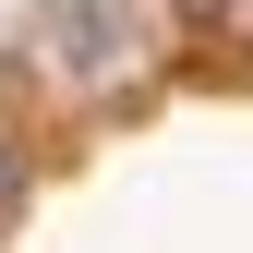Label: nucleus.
<instances>
[{"instance_id":"f03ea898","label":"nucleus","mask_w":253,"mask_h":253,"mask_svg":"<svg viewBox=\"0 0 253 253\" xmlns=\"http://www.w3.org/2000/svg\"><path fill=\"white\" fill-rule=\"evenodd\" d=\"M12 205H24V145L0 133V229H12Z\"/></svg>"},{"instance_id":"f257e3e1","label":"nucleus","mask_w":253,"mask_h":253,"mask_svg":"<svg viewBox=\"0 0 253 253\" xmlns=\"http://www.w3.org/2000/svg\"><path fill=\"white\" fill-rule=\"evenodd\" d=\"M24 48H37V73L60 97H121L169 48V0H37Z\"/></svg>"}]
</instances>
